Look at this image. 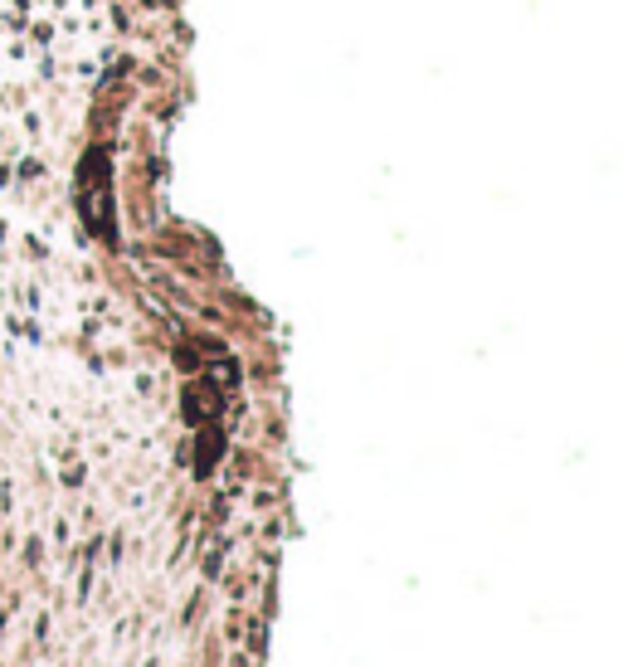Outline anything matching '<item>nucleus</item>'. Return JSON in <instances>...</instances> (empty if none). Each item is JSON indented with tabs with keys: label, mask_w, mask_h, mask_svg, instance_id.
Listing matches in <instances>:
<instances>
[]
</instances>
